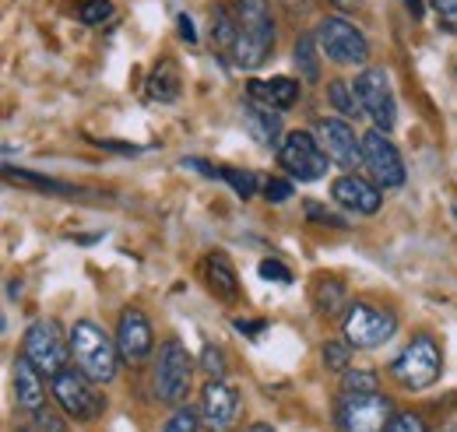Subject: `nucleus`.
Masks as SVG:
<instances>
[{"label": "nucleus", "instance_id": "nucleus-1", "mask_svg": "<svg viewBox=\"0 0 457 432\" xmlns=\"http://www.w3.org/2000/svg\"><path fill=\"white\" fill-rule=\"evenodd\" d=\"M236 50L232 60L243 71H257L275 50V18L268 0H236Z\"/></svg>", "mask_w": 457, "mask_h": 432}, {"label": "nucleus", "instance_id": "nucleus-2", "mask_svg": "<svg viewBox=\"0 0 457 432\" xmlns=\"http://www.w3.org/2000/svg\"><path fill=\"white\" fill-rule=\"evenodd\" d=\"M71 359L74 366L96 383H110L120 370V348L116 337H110L106 330L92 320H78L71 327Z\"/></svg>", "mask_w": 457, "mask_h": 432}, {"label": "nucleus", "instance_id": "nucleus-3", "mask_svg": "<svg viewBox=\"0 0 457 432\" xmlns=\"http://www.w3.org/2000/svg\"><path fill=\"white\" fill-rule=\"evenodd\" d=\"M440 373H444V355L429 334L411 337L391 362V377L398 379L404 390H426L440 379Z\"/></svg>", "mask_w": 457, "mask_h": 432}, {"label": "nucleus", "instance_id": "nucleus-4", "mask_svg": "<svg viewBox=\"0 0 457 432\" xmlns=\"http://www.w3.org/2000/svg\"><path fill=\"white\" fill-rule=\"evenodd\" d=\"M395 401L377 394H342L335 404V426L338 432H387L395 419Z\"/></svg>", "mask_w": 457, "mask_h": 432}, {"label": "nucleus", "instance_id": "nucleus-5", "mask_svg": "<svg viewBox=\"0 0 457 432\" xmlns=\"http://www.w3.org/2000/svg\"><path fill=\"white\" fill-rule=\"evenodd\" d=\"M190 379H194V359H190V352H187L176 337L162 341L159 362H155V379H152L155 401H162V404H170V408L187 404Z\"/></svg>", "mask_w": 457, "mask_h": 432}, {"label": "nucleus", "instance_id": "nucleus-6", "mask_svg": "<svg viewBox=\"0 0 457 432\" xmlns=\"http://www.w3.org/2000/svg\"><path fill=\"white\" fill-rule=\"evenodd\" d=\"M50 390H54V401L60 404V411L74 422H96L106 411V397L96 390V379H88L78 366L54 377Z\"/></svg>", "mask_w": 457, "mask_h": 432}, {"label": "nucleus", "instance_id": "nucleus-7", "mask_svg": "<svg viewBox=\"0 0 457 432\" xmlns=\"http://www.w3.org/2000/svg\"><path fill=\"white\" fill-rule=\"evenodd\" d=\"M398 330V317L395 310H384V306H370V303H355L348 306L342 320V334L345 341L359 352H370V348H380L395 337Z\"/></svg>", "mask_w": 457, "mask_h": 432}, {"label": "nucleus", "instance_id": "nucleus-8", "mask_svg": "<svg viewBox=\"0 0 457 432\" xmlns=\"http://www.w3.org/2000/svg\"><path fill=\"white\" fill-rule=\"evenodd\" d=\"M21 355H29L46 377L54 379L67 370V359H71V334H63V327L57 320H36L25 330V341H21Z\"/></svg>", "mask_w": 457, "mask_h": 432}, {"label": "nucleus", "instance_id": "nucleus-9", "mask_svg": "<svg viewBox=\"0 0 457 432\" xmlns=\"http://www.w3.org/2000/svg\"><path fill=\"white\" fill-rule=\"evenodd\" d=\"M352 85H355V96L362 103V112L373 120V127H380V130L391 134L395 123H398V103H395L387 71L384 67H366Z\"/></svg>", "mask_w": 457, "mask_h": 432}, {"label": "nucleus", "instance_id": "nucleus-10", "mask_svg": "<svg viewBox=\"0 0 457 432\" xmlns=\"http://www.w3.org/2000/svg\"><path fill=\"white\" fill-rule=\"evenodd\" d=\"M317 39H320L324 56L335 60V63H342V67H362V63L370 60V43H366V36H362L352 21L338 18V14H331V18H324V21L317 25Z\"/></svg>", "mask_w": 457, "mask_h": 432}, {"label": "nucleus", "instance_id": "nucleus-11", "mask_svg": "<svg viewBox=\"0 0 457 432\" xmlns=\"http://www.w3.org/2000/svg\"><path fill=\"white\" fill-rule=\"evenodd\" d=\"M278 162H282V169H286L292 179L313 183V179H320L328 172L331 159H328V152L320 148V141L313 134L292 130V134H286V141L278 145Z\"/></svg>", "mask_w": 457, "mask_h": 432}, {"label": "nucleus", "instance_id": "nucleus-12", "mask_svg": "<svg viewBox=\"0 0 457 432\" xmlns=\"http://www.w3.org/2000/svg\"><path fill=\"white\" fill-rule=\"evenodd\" d=\"M362 165L370 169V176L380 190H391V187L404 183V162H401L395 141L387 137V130H380V127L362 134Z\"/></svg>", "mask_w": 457, "mask_h": 432}, {"label": "nucleus", "instance_id": "nucleus-13", "mask_svg": "<svg viewBox=\"0 0 457 432\" xmlns=\"http://www.w3.org/2000/svg\"><path fill=\"white\" fill-rule=\"evenodd\" d=\"M317 141H320V148L328 152V159L338 162L342 169L362 165V137L348 127V120L324 116V120L317 123Z\"/></svg>", "mask_w": 457, "mask_h": 432}, {"label": "nucleus", "instance_id": "nucleus-14", "mask_svg": "<svg viewBox=\"0 0 457 432\" xmlns=\"http://www.w3.org/2000/svg\"><path fill=\"white\" fill-rule=\"evenodd\" d=\"M239 415V394L226 379H208L201 390V422L212 432H228Z\"/></svg>", "mask_w": 457, "mask_h": 432}, {"label": "nucleus", "instance_id": "nucleus-15", "mask_svg": "<svg viewBox=\"0 0 457 432\" xmlns=\"http://www.w3.org/2000/svg\"><path fill=\"white\" fill-rule=\"evenodd\" d=\"M116 348L127 362H141L152 355L155 348V334H152V324L141 310H123L120 313V324H116Z\"/></svg>", "mask_w": 457, "mask_h": 432}, {"label": "nucleus", "instance_id": "nucleus-16", "mask_svg": "<svg viewBox=\"0 0 457 432\" xmlns=\"http://www.w3.org/2000/svg\"><path fill=\"white\" fill-rule=\"evenodd\" d=\"M331 197L348 208V212H355V215H377L380 212V204H384V197H380V187L377 183H370V179H362V176H338L335 183H331Z\"/></svg>", "mask_w": 457, "mask_h": 432}, {"label": "nucleus", "instance_id": "nucleus-17", "mask_svg": "<svg viewBox=\"0 0 457 432\" xmlns=\"http://www.w3.org/2000/svg\"><path fill=\"white\" fill-rule=\"evenodd\" d=\"M43 377L46 373L29 355L14 359V401H18V408L36 411V408L46 404V383H43Z\"/></svg>", "mask_w": 457, "mask_h": 432}, {"label": "nucleus", "instance_id": "nucleus-18", "mask_svg": "<svg viewBox=\"0 0 457 432\" xmlns=\"http://www.w3.org/2000/svg\"><path fill=\"white\" fill-rule=\"evenodd\" d=\"M204 285H208V292L215 295V299H222V303H232L236 295H239V278H236V268H232V261H228L226 253H208L204 257Z\"/></svg>", "mask_w": 457, "mask_h": 432}, {"label": "nucleus", "instance_id": "nucleus-19", "mask_svg": "<svg viewBox=\"0 0 457 432\" xmlns=\"http://www.w3.org/2000/svg\"><path fill=\"white\" fill-rule=\"evenodd\" d=\"M243 123H246V130H250V137H253L257 145H264V148L282 145V141H278V137H282V116L271 106H264V103H246V106H243Z\"/></svg>", "mask_w": 457, "mask_h": 432}, {"label": "nucleus", "instance_id": "nucleus-20", "mask_svg": "<svg viewBox=\"0 0 457 432\" xmlns=\"http://www.w3.org/2000/svg\"><path fill=\"white\" fill-rule=\"evenodd\" d=\"M250 99L271 109H288L299 99V81L292 78H271V81H250Z\"/></svg>", "mask_w": 457, "mask_h": 432}, {"label": "nucleus", "instance_id": "nucleus-21", "mask_svg": "<svg viewBox=\"0 0 457 432\" xmlns=\"http://www.w3.org/2000/svg\"><path fill=\"white\" fill-rule=\"evenodd\" d=\"M320 39L317 36H299L295 39V50H292V60H295V71L306 85H317L320 81Z\"/></svg>", "mask_w": 457, "mask_h": 432}, {"label": "nucleus", "instance_id": "nucleus-22", "mask_svg": "<svg viewBox=\"0 0 457 432\" xmlns=\"http://www.w3.org/2000/svg\"><path fill=\"white\" fill-rule=\"evenodd\" d=\"M148 96L155 103H176L179 96V71L172 60H159V67L148 74Z\"/></svg>", "mask_w": 457, "mask_h": 432}, {"label": "nucleus", "instance_id": "nucleus-23", "mask_svg": "<svg viewBox=\"0 0 457 432\" xmlns=\"http://www.w3.org/2000/svg\"><path fill=\"white\" fill-rule=\"evenodd\" d=\"M328 103L335 106V112H342L348 120H352V116H366L359 96H355V85H352V81H342V78L328 81Z\"/></svg>", "mask_w": 457, "mask_h": 432}, {"label": "nucleus", "instance_id": "nucleus-24", "mask_svg": "<svg viewBox=\"0 0 457 432\" xmlns=\"http://www.w3.org/2000/svg\"><path fill=\"white\" fill-rule=\"evenodd\" d=\"M212 25H215V43L232 54L236 50V36H239V25H236V11H228V7H215L212 11Z\"/></svg>", "mask_w": 457, "mask_h": 432}, {"label": "nucleus", "instance_id": "nucleus-25", "mask_svg": "<svg viewBox=\"0 0 457 432\" xmlns=\"http://www.w3.org/2000/svg\"><path fill=\"white\" fill-rule=\"evenodd\" d=\"M313 303H317L320 313H335L345 303V285L335 278H320L317 288H313Z\"/></svg>", "mask_w": 457, "mask_h": 432}, {"label": "nucleus", "instance_id": "nucleus-26", "mask_svg": "<svg viewBox=\"0 0 457 432\" xmlns=\"http://www.w3.org/2000/svg\"><path fill=\"white\" fill-rule=\"evenodd\" d=\"M215 176L219 179H226L228 187L246 201V197H253L257 194V176L253 172H246V169H232V165H215Z\"/></svg>", "mask_w": 457, "mask_h": 432}, {"label": "nucleus", "instance_id": "nucleus-27", "mask_svg": "<svg viewBox=\"0 0 457 432\" xmlns=\"http://www.w3.org/2000/svg\"><path fill=\"white\" fill-rule=\"evenodd\" d=\"M380 379L370 370H345L342 373V394H377Z\"/></svg>", "mask_w": 457, "mask_h": 432}, {"label": "nucleus", "instance_id": "nucleus-28", "mask_svg": "<svg viewBox=\"0 0 457 432\" xmlns=\"http://www.w3.org/2000/svg\"><path fill=\"white\" fill-rule=\"evenodd\" d=\"M320 359H324L328 370L345 373V370H352V345L348 341H328L324 352H320Z\"/></svg>", "mask_w": 457, "mask_h": 432}, {"label": "nucleus", "instance_id": "nucleus-29", "mask_svg": "<svg viewBox=\"0 0 457 432\" xmlns=\"http://www.w3.org/2000/svg\"><path fill=\"white\" fill-rule=\"evenodd\" d=\"M29 432H67V426H63V419H60L57 411H50L43 404V408L29 411Z\"/></svg>", "mask_w": 457, "mask_h": 432}, {"label": "nucleus", "instance_id": "nucleus-30", "mask_svg": "<svg viewBox=\"0 0 457 432\" xmlns=\"http://www.w3.org/2000/svg\"><path fill=\"white\" fill-rule=\"evenodd\" d=\"M197 429H201V419H197V411H190L187 404L172 408L170 422L162 426V432H197Z\"/></svg>", "mask_w": 457, "mask_h": 432}, {"label": "nucleus", "instance_id": "nucleus-31", "mask_svg": "<svg viewBox=\"0 0 457 432\" xmlns=\"http://www.w3.org/2000/svg\"><path fill=\"white\" fill-rule=\"evenodd\" d=\"M201 370H204L208 379H222L226 377V352L215 348V345H204V352H201Z\"/></svg>", "mask_w": 457, "mask_h": 432}, {"label": "nucleus", "instance_id": "nucleus-32", "mask_svg": "<svg viewBox=\"0 0 457 432\" xmlns=\"http://www.w3.org/2000/svg\"><path fill=\"white\" fill-rule=\"evenodd\" d=\"M78 18L85 25H103L106 18H113V4L110 0H85L81 11H78Z\"/></svg>", "mask_w": 457, "mask_h": 432}, {"label": "nucleus", "instance_id": "nucleus-33", "mask_svg": "<svg viewBox=\"0 0 457 432\" xmlns=\"http://www.w3.org/2000/svg\"><path fill=\"white\" fill-rule=\"evenodd\" d=\"M433 11H436L440 29L457 36V0H433Z\"/></svg>", "mask_w": 457, "mask_h": 432}, {"label": "nucleus", "instance_id": "nucleus-34", "mask_svg": "<svg viewBox=\"0 0 457 432\" xmlns=\"http://www.w3.org/2000/svg\"><path fill=\"white\" fill-rule=\"evenodd\" d=\"M261 278L264 281H278V285H292V270L282 264V261H275V257H268V261H261Z\"/></svg>", "mask_w": 457, "mask_h": 432}, {"label": "nucleus", "instance_id": "nucleus-35", "mask_svg": "<svg viewBox=\"0 0 457 432\" xmlns=\"http://www.w3.org/2000/svg\"><path fill=\"white\" fill-rule=\"evenodd\" d=\"M387 432H429V429H426L422 415H415V411H398V415L391 419Z\"/></svg>", "mask_w": 457, "mask_h": 432}, {"label": "nucleus", "instance_id": "nucleus-36", "mask_svg": "<svg viewBox=\"0 0 457 432\" xmlns=\"http://www.w3.org/2000/svg\"><path fill=\"white\" fill-rule=\"evenodd\" d=\"M264 197H268L271 204H286L288 197H292V183H288V179H278V176H271V179L264 183Z\"/></svg>", "mask_w": 457, "mask_h": 432}, {"label": "nucleus", "instance_id": "nucleus-37", "mask_svg": "<svg viewBox=\"0 0 457 432\" xmlns=\"http://www.w3.org/2000/svg\"><path fill=\"white\" fill-rule=\"evenodd\" d=\"M306 218H313V221H320V225H331V228H348L342 215H335V212L320 208L317 201H310V204H306Z\"/></svg>", "mask_w": 457, "mask_h": 432}, {"label": "nucleus", "instance_id": "nucleus-38", "mask_svg": "<svg viewBox=\"0 0 457 432\" xmlns=\"http://www.w3.org/2000/svg\"><path fill=\"white\" fill-rule=\"evenodd\" d=\"M179 36H183L187 43H194V39H197V32H194V21H190L187 14H179Z\"/></svg>", "mask_w": 457, "mask_h": 432}, {"label": "nucleus", "instance_id": "nucleus-39", "mask_svg": "<svg viewBox=\"0 0 457 432\" xmlns=\"http://www.w3.org/2000/svg\"><path fill=\"white\" fill-rule=\"evenodd\" d=\"M236 330H239V334H261V330H264V320H236Z\"/></svg>", "mask_w": 457, "mask_h": 432}, {"label": "nucleus", "instance_id": "nucleus-40", "mask_svg": "<svg viewBox=\"0 0 457 432\" xmlns=\"http://www.w3.org/2000/svg\"><path fill=\"white\" fill-rule=\"evenodd\" d=\"M404 7H408L415 18H422V0H404Z\"/></svg>", "mask_w": 457, "mask_h": 432}, {"label": "nucleus", "instance_id": "nucleus-41", "mask_svg": "<svg viewBox=\"0 0 457 432\" xmlns=\"http://www.w3.org/2000/svg\"><path fill=\"white\" fill-rule=\"evenodd\" d=\"M331 4H335V7H342V11H352V7H359L362 0H331Z\"/></svg>", "mask_w": 457, "mask_h": 432}, {"label": "nucleus", "instance_id": "nucleus-42", "mask_svg": "<svg viewBox=\"0 0 457 432\" xmlns=\"http://www.w3.org/2000/svg\"><path fill=\"white\" fill-rule=\"evenodd\" d=\"M246 432H275V429H271L268 422H253V426H250V429H246Z\"/></svg>", "mask_w": 457, "mask_h": 432}, {"label": "nucleus", "instance_id": "nucleus-43", "mask_svg": "<svg viewBox=\"0 0 457 432\" xmlns=\"http://www.w3.org/2000/svg\"><path fill=\"white\" fill-rule=\"evenodd\" d=\"M440 432H457V426H454V422H451V426H444V429H440Z\"/></svg>", "mask_w": 457, "mask_h": 432}]
</instances>
